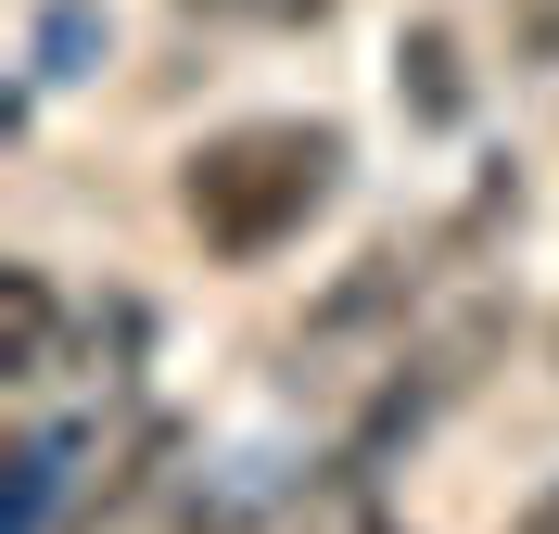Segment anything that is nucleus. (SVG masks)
Segmentation results:
<instances>
[{
    "instance_id": "1",
    "label": "nucleus",
    "mask_w": 559,
    "mask_h": 534,
    "mask_svg": "<svg viewBox=\"0 0 559 534\" xmlns=\"http://www.w3.org/2000/svg\"><path fill=\"white\" fill-rule=\"evenodd\" d=\"M331 178H344V128H318V115H254V128H216V141L178 153V216H191V242L254 268L331 204Z\"/></svg>"
},
{
    "instance_id": "2",
    "label": "nucleus",
    "mask_w": 559,
    "mask_h": 534,
    "mask_svg": "<svg viewBox=\"0 0 559 534\" xmlns=\"http://www.w3.org/2000/svg\"><path fill=\"white\" fill-rule=\"evenodd\" d=\"M51 356H64V293H51V268H0V382L38 394Z\"/></svg>"
},
{
    "instance_id": "3",
    "label": "nucleus",
    "mask_w": 559,
    "mask_h": 534,
    "mask_svg": "<svg viewBox=\"0 0 559 534\" xmlns=\"http://www.w3.org/2000/svg\"><path fill=\"white\" fill-rule=\"evenodd\" d=\"M90 446H103L90 420H51V432L13 446V534H64V497H76V471H90Z\"/></svg>"
},
{
    "instance_id": "4",
    "label": "nucleus",
    "mask_w": 559,
    "mask_h": 534,
    "mask_svg": "<svg viewBox=\"0 0 559 534\" xmlns=\"http://www.w3.org/2000/svg\"><path fill=\"white\" fill-rule=\"evenodd\" d=\"M407 293H419V254H407V242L356 254V281H344V293H331V306L306 319V344H356V331H382L394 306H407Z\"/></svg>"
},
{
    "instance_id": "5",
    "label": "nucleus",
    "mask_w": 559,
    "mask_h": 534,
    "mask_svg": "<svg viewBox=\"0 0 559 534\" xmlns=\"http://www.w3.org/2000/svg\"><path fill=\"white\" fill-rule=\"evenodd\" d=\"M191 13H216V26H318L331 0H191Z\"/></svg>"
},
{
    "instance_id": "6",
    "label": "nucleus",
    "mask_w": 559,
    "mask_h": 534,
    "mask_svg": "<svg viewBox=\"0 0 559 534\" xmlns=\"http://www.w3.org/2000/svg\"><path fill=\"white\" fill-rule=\"evenodd\" d=\"M509 51L522 64H559V0H509Z\"/></svg>"
},
{
    "instance_id": "7",
    "label": "nucleus",
    "mask_w": 559,
    "mask_h": 534,
    "mask_svg": "<svg viewBox=\"0 0 559 534\" xmlns=\"http://www.w3.org/2000/svg\"><path fill=\"white\" fill-rule=\"evenodd\" d=\"M509 534H559V484H534V497H522V522H509Z\"/></svg>"
},
{
    "instance_id": "8",
    "label": "nucleus",
    "mask_w": 559,
    "mask_h": 534,
    "mask_svg": "<svg viewBox=\"0 0 559 534\" xmlns=\"http://www.w3.org/2000/svg\"><path fill=\"white\" fill-rule=\"evenodd\" d=\"M318 534H394V522H382V509H331Z\"/></svg>"
}]
</instances>
